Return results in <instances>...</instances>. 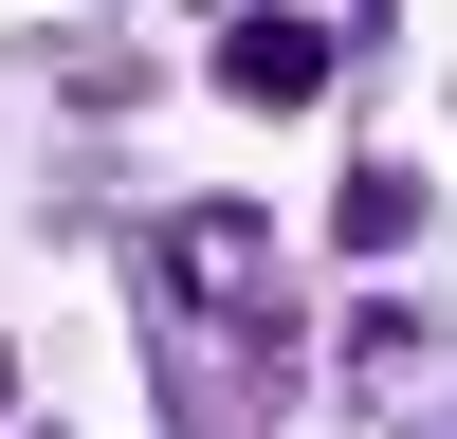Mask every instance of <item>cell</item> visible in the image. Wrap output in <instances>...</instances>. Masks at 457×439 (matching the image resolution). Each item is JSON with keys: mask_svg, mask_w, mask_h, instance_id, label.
Returning a JSON list of instances; mask_svg holds the SVG:
<instances>
[{"mask_svg": "<svg viewBox=\"0 0 457 439\" xmlns=\"http://www.w3.org/2000/svg\"><path fill=\"white\" fill-rule=\"evenodd\" d=\"M220 73H238L256 110H293V92L329 73V37H312V19H238V37H220Z\"/></svg>", "mask_w": 457, "mask_h": 439, "instance_id": "1", "label": "cell"}, {"mask_svg": "<svg viewBox=\"0 0 457 439\" xmlns=\"http://www.w3.org/2000/svg\"><path fill=\"white\" fill-rule=\"evenodd\" d=\"M0 385H19V366H0Z\"/></svg>", "mask_w": 457, "mask_h": 439, "instance_id": "2", "label": "cell"}]
</instances>
